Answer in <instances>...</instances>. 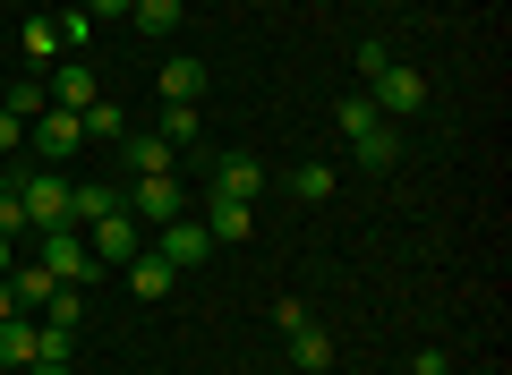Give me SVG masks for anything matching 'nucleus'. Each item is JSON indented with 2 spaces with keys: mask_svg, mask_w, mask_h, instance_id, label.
Masks as SVG:
<instances>
[{
  "mask_svg": "<svg viewBox=\"0 0 512 375\" xmlns=\"http://www.w3.org/2000/svg\"><path fill=\"white\" fill-rule=\"evenodd\" d=\"M35 265L52 273V282H77V290L103 273V265L86 256V231H77V222H60V231H35Z\"/></svg>",
  "mask_w": 512,
  "mask_h": 375,
  "instance_id": "f257e3e1",
  "label": "nucleus"
},
{
  "mask_svg": "<svg viewBox=\"0 0 512 375\" xmlns=\"http://www.w3.org/2000/svg\"><path fill=\"white\" fill-rule=\"evenodd\" d=\"M120 205H128V222H137V231H163V222H180L188 214V188H180V179H128V188H120Z\"/></svg>",
  "mask_w": 512,
  "mask_h": 375,
  "instance_id": "f03ea898",
  "label": "nucleus"
},
{
  "mask_svg": "<svg viewBox=\"0 0 512 375\" xmlns=\"http://www.w3.org/2000/svg\"><path fill=\"white\" fill-rule=\"evenodd\" d=\"M359 94L384 111V120H410V111H427V77H419V69H402V60H384V69L367 77Z\"/></svg>",
  "mask_w": 512,
  "mask_h": 375,
  "instance_id": "7ed1b4c3",
  "label": "nucleus"
},
{
  "mask_svg": "<svg viewBox=\"0 0 512 375\" xmlns=\"http://www.w3.org/2000/svg\"><path fill=\"white\" fill-rule=\"evenodd\" d=\"M274 324L291 333V367H299V375H325V367H333V333H325V324H316L299 299H282V316H274Z\"/></svg>",
  "mask_w": 512,
  "mask_h": 375,
  "instance_id": "20e7f679",
  "label": "nucleus"
},
{
  "mask_svg": "<svg viewBox=\"0 0 512 375\" xmlns=\"http://www.w3.org/2000/svg\"><path fill=\"white\" fill-rule=\"evenodd\" d=\"M26 145H35V162L43 171H60V162L77 154V145H86V120H77V111H43V120H26Z\"/></svg>",
  "mask_w": 512,
  "mask_h": 375,
  "instance_id": "39448f33",
  "label": "nucleus"
},
{
  "mask_svg": "<svg viewBox=\"0 0 512 375\" xmlns=\"http://www.w3.org/2000/svg\"><path fill=\"white\" fill-rule=\"evenodd\" d=\"M146 248L163 256L171 273H188V265H205V256H222V248H214V231H205V222H188V214H180V222H163V231H146Z\"/></svg>",
  "mask_w": 512,
  "mask_h": 375,
  "instance_id": "423d86ee",
  "label": "nucleus"
},
{
  "mask_svg": "<svg viewBox=\"0 0 512 375\" xmlns=\"http://www.w3.org/2000/svg\"><path fill=\"white\" fill-rule=\"evenodd\" d=\"M18 197H26V239L69 222V179H60V171H26V179H18Z\"/></svg>",
  "mask_w": 512,
  "mask_h": 375,
  "instance_id": "0eeeda50",
  "label": "nucleus"
},
{
  "mask_svg": "<svg viewBox=\"0 0 512 375\" xmlns=\"http://www.w3.org/2000/svg\"><path fill=\"white\" fill-rule=\"evenodd\" d=\"M120 162H128V179H163V171H180V145H171L163 128H128Z\"/></svg>",
  "mask_w": 512,
  "mask_h": 375,
  "instance_id": "6e6552de",
  "label": "nucleus"
},
{
  "mask_svg": "<svg viewBox=\"0 0 512 375\" xmlns=\"http://www.w3.org/2000/svg\"><path fill=\"white\" fill-rule=\"evenodd\" d=\"M137 248H146V231L128 222V205H120V214H103V222H86V256H94V265H128Z\"/></svg>",
  "mask_w": 512,
  "mask_h": 375,
  "instance_id": "1a4fd4ad",
  "label": "nucleus"
},
{
  "mask_svg": "<svg viewBox=\"0 0 512 375\" xmlns=\"http://www.w3.org/2000/svg\"><path fill=\"white\" fill-rule=\"evenodd\" d=\"M205 231H214V248H248L256 239V205H239V197H205Z\"/></svg>",
  "mask_w": 512,
  "mask_h": 375,
  "instance_id": "9d476101",
  "label": "nucleus"
},
{
  "mask_svg": "<svg viewBox=\"0 0 512 375\" xmlns=\"http://www.w3.org/2000/svg\"><path fill=\"white\" fill-rule=\"evenodd\" d=\"M350 154H359V171H393V162H402V128H393V120L350 128Z\"/></svg>",
  "mask_w": 512,
  "mask_h": 375,
  "instance_id": "9b49d317",
  "label": "nucleus"
},
{
  "mask_svg": "<svg viewBox=\"0 0 512 375\" xmlns=\"http://www.w3.org/2000/svg\"><path fill=\"white\" fill-rule=\"evenodd\" d=\"M214 197L256 205V197H265V162H256V154H222V162H214Z\"/></svg>",
  "mask_w": 512,
  "mask_h": 375,
  "instance_id": "f8f14e48",
  "label": "nucleus"
},
{
  "mask_svg": "<svg viewBox=\"0 0 512 375\" xmlns=\"http://www.w3.org/2000/svg\"><path fill=\"white\" fill-rule=\"evenodd\" d=\"M43 86H52V103H60V111H86V103H103V86H94V60H60V69L43 77Z\"/></svg>",
  "mask_w": 512,
  "mask_h": 375,
  "instance_id": "ddd939ff",
  "label": "nucleus"
},
{
  "mask_svg": "<svg viewBox=\"0 0 512 375\" xmlns=\"http://www.w3.org/2000/svg\"><path fill=\"white\" fill-rule=\"evenodd\" d=\"M18 69H26V77H52V69H60V35H52V18H26V26H18Z\"/></svg>",
  "mask_w": 512,
  "mask_h": 375,
  "instance_id": "4468645a",
  "label": "nucleus"
},
{
  "mask_svg": "<svg viewBox=\"0 0 512 375\" xmlns=\"http://www.w3.org/2000/svg\"><path fill=\"white\" fill-rule=\"evenodd\" d=\"M103 214H120V188H111V179H69V222L77 231L103 222Z\"/></svg>",
  "mask_w": 512,
  "mask_h": 375,
  "instance_id": "2eb2a0df",
  "label": "nucleus"
},
{
  "mask_svg": "<svg viewBox=\"0 0 512 375\" xmlns=\"http://www.w3.org/2000/svg\"><path fill=\"white\" fill-rule=\"evenodd\" d=\"M9 290H18V307H26V316H43V307H52V290H60V282H52V273L35 265V256H18V265H9Z\"/></svg>",
  "mask_w": 512,
  "mask_h": 375,
  "instance_id": "dca6fc26",
  "label": "nucleus"
},
{
  "mask_svg": "<svg viewBox=\"0 0 512 375\" xmlns=\"http://www.w3.org/2000/svg\"><path fill=\"white\" fill-rule=\"evenodd\" d=\"M171 282H180V273H171L154 248H137V256H128V290H137V299H171Z\"/></svg>",
  "mask_w": 512,
  "mask_h": 375,
  "instance_id": "f3484780",
  "label": "nucleus"
},
{
  "mask_svg": "<svg viewBox=\"0 0 512 375\" xmlns=\"http://www.w3.org/2000/svg\"><path fill=\"white\" fill-rule=\"evenodd\" d=\"M0 103H9V111H18V120H43V111H52V86H43V77H0Z\"/></svg>",
  "mask_w": 512,
  "mask_h": 375,
  "instance_id": "a211bd4d",
  "label": "nucleus"
},
{
  "mask_svg": "<svg viewBox=\"0 0 512 375\" xmlns=\"http://www.w3.org/2000/svg\"><path fill=\"white\" fill-rule=\"evenodd\" d=\"M128 26L146 43H163V35H180V0H128Z\"/></svg>",
  "mask_w": 512,
  "mask_h": 375,
  "instance_id": "6ab92c4d",
  "label": "nucleus"
},
{
  "mask_svg": "<svg viewBox=\"0 0 512 375\" xmlns=\"http://www.w3.org/2000/svg\"><path fill=\"white\" fill-rule=\"evenodd\" d=\"M0 367H35V316H0Z\"/></svg>",
  "mask_w": 512,
  "mask_h": 375,
  "instance_id": "aec40b11",
  "label": "nucleus"
},
{
  "mask_svg": "<svg viewBox=\"0 0 512 375\" xmlns=\"http://www.w3.org/2000/svg\"><path fill=\"white\" fill-rule=\"evenodd\" d=\"M154 128H163V137H171V145L188 154V145L205 137V111H197V103H163V111H154Z\"/></svg>",
  "mask_w": 512,
  "mask_h": 375,
  "instance_id": "412c9836",
  "label": "nucleus"
},
{
  "mask_svg": "<svg viewBox=\"0 0 512 375\" xmlns=\"http://www.w3.org/2000/svg\"><path fill=\"white\" fill-rule=\"evenodd\" d=\"M205 94V60H163V103H197Z\"/></svg>",
  "mask_w": 512,
  "mask_h": 375,
  "instance_id": "4be33fe9",
  "label": "nucleus"
},
{
  "mask_svg": "<svg viewBox=\"0 0 512 375\" xmlns=\"http://www.w3.org/2000/svg\"><path fill=\"white\" fill-rule=\"evenodd\" d=\"M77 120H86V137H94V145H120L128 128H137V120H128L120 103H86V111H77Z\"/></svg>",
  "mask_w": 512,
  "mask_h": 375,
  "instance_id": "5701e85b",
  "label": "nucleus"
},
{
  "mask_svg": "<svg viewBox=\"0 0 512 375\" xmlns=\"http://www.w3.org/2000/svg\"><path fill=\"white\" fill-rule=\"evenodd\" d=\"M35 358L69 367V358H77V324H35Z\"/></svg>",
  "mask_w": 512,
  "mask_h": 375,
  "instance_id": "b1692460",
  "label": "nucleus"
},
{
  "mask_svg": "<svg viewBox=\"0 0 512 375\" xmlns=\"http://www.w3.org/2000/svg\"><path fill=\"white\" fill-rule=\"evenodd\" d=\"M333 188H342V179H333L325 162H299V179H291V197H299V205H325Z\"/></svg>",
  "mask_w": 512,
  "mask_h": 375,
  "instance_id": "393cba45",
  "label": "nucleus"
},
{
  "mask_svg": "<svg viewBox=\"0 0 512 375\" xmlns=\"http://www.w3.org/2000/svg\"><path fill=\"white\" fill-rule=\"evenodd\" d=\"M52 35H60V52H94V18H86V9H60Z\"/></svg>",
  "mask_w": 512,
  "mask_h": 375,
  "instance_id": "a878e982",
  "label": "nucleus"
},
{
  "mask_svg": "<svg viewBox=\"0 0 512 375\" xmlns=\"http://www.w3.org/2000/svg\"><path fill=\"white\" fill-rule=\"evenodd\" d=\"M0 231L26 239V197H18V179H0Z\"/></svg>",
  "mask_w": 512,
  "mask_h": 375,
  "instance_id": "bb28decb",
  "label": "nucleus"
},
{
  "mask_svg": "<svg viewBox=\"0 0 512 375\" xmlns=\"http://www.w3.org/2000/svg\"><path fill=\"white\" fill-rule=\"evenodd\" d=\"M333 120H342V137H350V128H367V120H384V111L367 103V94H342V103H333Z\"/></svg>",
  "mask_w": 512,
  "mask_h": 375,
  "instance_id": "cd10ccee",
  "label": "nucleus"
},
{
  "mask_svg": "<svg viewBox=\"0 0 512 375\" xmlns=\"http://www.w3.org/2000/svg\"><path fill=\"white\" fill-rule=\"evenodd\" d=\"M18 137H26V120H18L9 103H0V154H18Z\"/></svg>",
  "mask_w": 512,
  "mask_h": 375,
  "instance_id": "c85d7f7f",
  "label": "nucleus"
},
{
  "mask_svg": "<svg viewBox=\"0 0 512 375\" xmlns=\"http://www.w3.org/2000/svg\"><path fill=\"white\" fill-rule=\"evenodd\" d=\"M410 375H453V358H444V350H419V358H410Z\"/></svg>",
  "mask_w": 512,
  "mask_h": 375,
  "instance_id": "c756f323",
  "label": "nucleus"
},
{
  "mask_svg": "<svg viewBox=\"0 0 512 375\" xmlns=\"http://www.w3.org/2000/svg\"><path fill=\"white\" fill-rule=\"evenodd\" d=\"M77 9H86L94 26H103V18H128V0H77Z\"/></svg>",
  "mask_w": 512,
  "mask_h": 375,
  "instance_id": "7c9ffc66",
  "label": "nucleus"
},
{
  "mask_svg": "<svg viewBox=\"0 0 512 375\" xmlns=\"http://www.w3.org/2000/svg\"><path fill=\"white\" fill-rule=\"evenodd\" d=\"M0 316H26V307H18V290H9V273H0Z\"/></svg>",
  "mask_w": 512,
  "mask_h": 375,
  "instance_id": "2f4dec72",
  "label": "nucleus"
},
{
  "mask_svg": "<svg viewBox=\"0 0 512 375\" xmlns=\"http://www.w3.org/2000/svg\"><path fill=\"white\" fill-rule=\"evenodd\" d=\"M18 248H26V239H9V231H0V273H9V265H18Z\"/></svg>",
  "mask_w": 512,
  "mask_h": 375,
  "instance_id": "473e14b6",
  "label": "nucleus"
},
{
  "mask_svg": "<svg viewBox=\"0 0 512 375\" xmlns=\"http://www.w3.org/2000/svg\"><path fill=\"white\" fill-rule=\"evenodd\" d=\"M18 375H77V367H52V358H35V367H18Z\"/></svg>",
  "mask_w": 512,
  "mask_h": 375,
  "instance_id": "72a5a7b5",
  "label": "nucleus"
}]
</instances>
